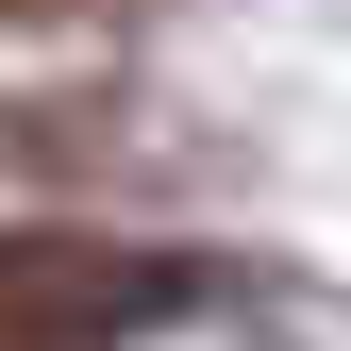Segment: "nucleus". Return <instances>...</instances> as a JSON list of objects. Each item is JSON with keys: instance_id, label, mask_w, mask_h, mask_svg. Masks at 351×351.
<instances>
[{"instance_id": "1", "label": "nucleus", "mask_w": 351, "mask_h": 351, "mask_svg": "<svg viewBox=\"0 0 351 351\" xmlns=\"http://www.w3.org/2000/svg\"><path fill=\"white\" fill-rule=\"evenodd\" d=\"M201 268L167 251H117V234H0V351H117L134 318H167Z\"/></svg>"}, {"instance_id": "2", "label": "nucleus", "mask_w": 351, "mask_h": 351, "mask_svg": "<svg viewBox=\"0 0 351 351\" xmlns=\"http://www.w3.org/2000/svg\"><path fill=\"white\" fill-rule=\"evenodd\" d=\"M0 17H51V0H0Z\"/></svg>"}]
</instances>
